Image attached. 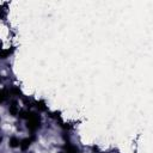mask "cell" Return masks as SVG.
<instances>
[{
	"mask_svg": "<svg viewBox=\"0 0 153 153\" xmlns=\"http://www.w3.org/2000/svg\"><path fill=\"white\" fill-rule=\"evenodd\" d=\"M10 112H11L13 116H16V115L19 112V106H18V104H17L16 102H13V103L10 105Z\"/></svg>",
	"mask_w": 153,
	"mask_h": 153,
	"instance_id": "2",
	"label": "cell"
},
{
	"mask_svg": "<svg viewBox=\"0 0 153 153\" xmlns=\"http://www.w3.org/2000/svg\"><path fill=\"white\" fill-rule=\"evenodd\" d=\"M19 143H20V141L17 139V137H11V140H10V147H19Z\"/></svg>",
	"mask_w": 153,
	"mask_h": 153,
	"instance_id": "4",
	"label": "cell"
},
{
	"mask_svg": "<svg viewBox=\"0 0 153 153\" xmlns=\"http://www.w3.org/2000/svg\"><path fill=\"white\" fill-rule=\"evenodd\" d=\"M61 153H66V152H61Z\"/></svg>",
	"mask_w": 153,
	"mask_h": 153,
	"instance_id": "7",
	"label": "cell"
},
{
	"mask_svg": "<svg viewBox=\"0 0 153 153\" xmlns=\"http://www.w3.org/2000/svg\"><path fill=\"white\" fill-rule=\"evenodd\" d=\"M76 152H78V148L76 147L71 146V145L66 146V153H76Z\"/></svg>",
	"mask_w": 153,
	"mask_h": 153,
	"instance_id": "5",
	"label": "cell"
},
{
	"mask_svg": "<svg viewBox=\"0 0 153 153\" xmlns=\"http://www.w3.org/2000/svg\"><path fill=\"white\" fill-rule=\"evenodd\" d=\"M38 127H39V118L35 114H32L31 116L27 117V128L30 130H36Z\"/></svg>",
	"mask_w": 153,
	"mask_h": 153,
	"instance_id": "1",
	"label": "cell"
},
{
	"mask_svg": "<svg viewBox=\"0 0 153 153\" xmlns=\"http://www.w3.org/2000/svg\"><path fill=\"white\" fill-rule=\"evenodd\" d=\"M6 97H7V91H5V90L0 91V103H2L6 99Z\"/></svg>",
	"mask_w": 153,
	"mask_h": 153,
	"instance_id": "6",
	"label": "cell"
},
{
	"mask_svg": "<svg viewBox=\"0 0 153 153\" xmlns=\"http://www.w3.org/2000/svg\"><path fill=\"white\" fill-rule=\"evenodd\" d=\"M30 143H31V140H30V139H24L23 141H20L19 147H20L22 149H26V148H29Z\"/></svg>",
	"mask_w": 153,
	"mask_h": 153,
	"instance_id": "3",
	"label": "cell"
}]
</instances>
